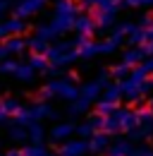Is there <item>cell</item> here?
<instances>
[{
	"label": "cell",
	"mask_w": 153,
	"mask_h": 156,
	"mask_svg": "<svg viewBox=\"0 0 153 156\" xmlns=\"http://www.w3.org/2000/svg\"><path fill=\"white\" fill-rule=\"evenodd\" d=\"M43 96H60V98H67V101H76L79 98V89H76L74 79H55L50 82L46 89H43Z\"/></svg>",
	"instance_id": "obj_1"
},
{
	"label": "cell",
	"mask_w": 153,
	"mask_h": 156,
	"mask_svg": "<svg viewBox=\"0 0 153 156\" xmlns=\"http://www.w3.org/2000/svg\"><path fill=\"white\" fill-rule=\"evenodd\" d=\"M24 29H26L24 20H19V17H12V20H7V22H2V24H0V36H2V39L19 36V34H24Z\"/></svg>",
	"instance_id": "obj_2"
},
{
	"label": "cell",
	"mask_w": 153,
	"mask_h": 156,
	"mask_svg": "<svg viewBox=\"0 0 153 156\" xmlns=\"http://www.w3.org/2000/svg\"><path fill=\"white\" fill-rule=\"evenodd\" d=\"M46 5V0H19L17 7H15V12H17L19 20H24V17H31V15H36L38 10Z\"/></svg>",
	"instance_id": "obj_3"
},
{
	"label": "cell",
	"mask_w": 153,
	"mask_h": 156,
	"mask_svg": "<svg viewBox=\"0 0 153 156\" xmlns=\"http://www.w3.org/2000/svg\"><path fill=\"white\" fill-rule=\"evenodd\" d=\"M89 151V142L86 139H72V142H65L60 154L62 156H84Z\"/></svg>",
	"instance_id": "obj_4"
},
{
	"label": "cell",
	"mask_w": 153,
	"mask_h": 156,
	"mask_svg": "<svg viewBox=\"0 0 153 156\" xmlns=\"http://www.w3.org/2000/svg\"><path fill=\"white\" fill-rule=\"evenodd\" d=\"M74 31L79 36H86V39H89V36L96 31V20L91 15H79L74 20Z\"/></svg>",
	"instance_id": "obj_5"
},
{
	"label": "cell",
	"mask_w": 153,
	"mask_h": 156,
	"mask_svg": "<svg viewBox=\"0 0 153 156\" xmlns=\"http://www.w3.org/2000/svg\"><path fill=\"white\" fill-rule=\"evenodd\" d=\"M91 17L96 20V29H108L115 24V12H105V10H93Z\"/></svg>",
	"instance_id": "obj_6"
},
{
	"label": "cell",
	"mask_w": 153,
	"mask_h": 156,
	"mask_svg": "<svg viewBox=\"0 0 153 156\" xmlns=\"http://www.w3.org/2000/svg\"><path fill=\"white\" fill-rule=\"evenodd\" d=\"M24 46H29V43L22 39V36H10V39L2 41V48H5V53H7V55L22 53V51H24Z\"/></svg>",
	"instance_id": "obj_7"
},
{
	"label": "cell",
	"mask_w": 153,
	"mask_h": 156,
	"mask_svg": "<svg viewBox=\"0 0 153 156\" xmlns=\"http://www.w3.org/2000/svg\"><path fill=\"white\" fill-rule=\"evenodd\" d=\"M76 127L72 125V122H60V125H55L53 130H50V137L55 139V142H62V139H67V137L74 132Z\"/></svg>",
	"instance_id": "obj_8"
},
{
	"label": "cell",
	"mask_w": 153,
	"mask_h": 156,
	"mask_svg": "<svg viewBox=\"0 0 153 156\" xmlns=\"http://www.w3.org/2000/svg\"><path fill=\"white\" fill-rule=\"evenodd\" d=\"M108 149V132H96L91 139H89V151H105Z\"/></svg>",
	"instance_id": "obj_9"
},
{
	"label": "cell",
	"mask_w": 153,
	"mask_h": 156,
	"mask_svg": "<svg viewBox=\"0 0 153 156\" xmlns=\"http://www.w3.org/2000/svg\"><path fill=\"white\" fill-rule=\"evenodd\" d=\"M146 60V53H144V48H139V46H134V48H129L127 53H124V58H122V62H127L129 67L132 65H139V62H144Z\"/></svg>",
	"instance_id": "obj_10"
},
{
	"label": "cell",
	"mask_w": 153,
	"mask_h": 156,
	"mask_svg": "<svg viewBox=\"0 0 153 156\" xmlns=\"http://www.w3.org/2000/svg\"><path fill=\"white\" fill-rule=\"evenodd\" d=\"M29 111H31V118H34V122H41V118L53 115L50 106H48V103H43V101H38V103H34V106H29Z\"/></svg>",
	"instance_id": "obj_11"
},
{
	"label": "cell",
	"mask_w": 153,
	"mask_h": 156,
	"mask_svg": "<svg viewBox=\"0 0 153 156\" xmlns=\"http://www.w3.org/2000/svg\"><path fill=\"white\" fill-rule=\"evenodd\" d=\"M127 41H129L132 46H144V43L148 41V34H146V27H136V24H134V29L129 31Z\"/></svg>",
	"instance_id": "obj_12"
},
{
	"label": "cell",
	"mask_w": 153,
	"mask_h": 156,
	"mask_svg": "<svg viewBox=\"0 0 153 156\" xmlns=\"http://www.w3.org/2000/svg\"><path fill=\"white\" fill-rule=\"evenodd\" d=\"M15 77L22 79V82H31V79L36 77V70H34L29 62H19L17 70H15Z\"/></svg>",
	"instance_id": "obj_13"
},
{
	"label": "cell",
	"mask_w": 153,
	"mask_h": 156,
	"mask_svg": "<svg viewBox=\"0 0 153 156\" xmlns=\"http://www.w3.org/2000/svg\"><path fill=\"white\" fill-rule=\"evenodd\" d=\"M76 10L74 0H55V15H76Z\"/></svg>",
	"instance_id": "obj_14"
},
{
	"label": "cell",
	"mask_w": 153,
	"mask_h": 156,
	"mask_svg": "<svg viewBox=\"0 0 153 156\" xmlns=\"http://www.w3.org/2000/svg\"><path fill=\"white\" fill-rule=\"evenodd\" d=\"M105 101H110V103H117L120 98H122V87L120 84H108L105 87Z\"/></svg>",
	"instance_id": "obj_15"
},
{
	"label": "cell",
	"mask_w": 153,
	"mask_h": 156,
	"mask_svg": "<svg viewBox=\"0 0 153 156\" xmlns=\"http://www.w3.org/2000/svg\"><path fill=\"white\" fill-rule=\"evenodd\" d=\"M29 46H31V51H34V53H41V55H46V53H48V48H50V46H48V41H43L41 36H31V39H29Z\"/></svg>",
	"instance_id": "obj_16"
},
{
	"label": "cell",
	"mask_w": 153,
	"mask_h": 156,
	"mask_svg": "<svg viewBox=\"0 0 153 156\" xmlns=\"http://www.w3.org/2000/svg\"><path fill=\"white\" fill-rule=\"evenodd\" d=\"M132 154V147H129V142H117L115 147L108 149V156H129Z\"/></svg>",
	"instance_id": "obj_17"
},
{
	"label": "cell",
	"mask_w": 153,
	"mask_h": 156,
	"mask_svg": "<svg viewBox=\"0 0 153 156\" xmlns=\"http://www.w3.org/2000/svg\"><path fill=\"white\" fill-rule=\"evenodd\" d=\"M29 65H31L34 70H48V67H50V60L46 58V55H41V53H34V55L29 58Z\"/></svg>",
	"instance_id": "obj_18"
},
{
	"label": "cell",
	"mask_w": 153,
	"mask_h": 156,
	"mask_svg": "<svg viewBox=\"0 0 153 156\" xmlns=\"http://www.w3.org/2000/svg\"><path fill=\"white\" fill-rule=\"evenodd\" d=\"M26 132H29V142H34V144H41V139H43V125H41V122H34V125H29V127H26Z\"/></svg>",
	"instance_id": "obj_19"
},
{
	"label": "cell",
	"mask_w": 153,
	"mask_h": 156,
	"mask_svg": "<svg viewBox=\"0 0 153 156\" xmlns=\"http://www.w3.org/2000/svg\"><path fill=\"white\" fill-rule=\"evenodd\" d=\"M129 72H132V67H129L127 62H120V65H115L113 70H110V75H113L115 79H122V82L129 77Z\"/></svg>",
	"instance_id": "obj_20"
},
{
	"label": "cell",
	"mask_w": 153,
	"mask_h": 156,
	"mask_svg": "<svg viewBox=\"0 0 153 156\" xmlns=\"http://www.w3.org/2000/svg\"><path fill=\"white\" fill-rule=\"evenodd\" d=\"M2 108L7 111V115H10V118H15L19 111H22V103L15 101V98H2Z\"/></svg>",
	"instance_id": "obj_21"
},
{
	"label": "cell",
	"mask_w": 153,
	"mask_h": 156,
	"mask_svg": "<svg viewBox=\"0 0 153 156\" xmlns=\"http://www.w3.org/2000/svg\"><path fill=\"white\" fill-rule=\"evenodd\" d=\"M122 5H124V0H103L96 10H105V12H115V15H117V10H120Z\"/></svg>",
	"instance_id": "obj_22"
},
{
	"label": "cell",
	"mask_w": 153,
	"mask_h": 156,
	"mask_svg": "<svg viewBox=\"0 0 153 156\" xmlns=\"http://www.w3.org/2000/svg\"><path fill=\"white\" fill-rule=\"evenodd\" d=\"M113 111H117V103H110V101H105V98L98 101V115H110Z\"/></svg>",
	"instance_id": "obj_23"
},
{
	"label": "cell",
	"mask_w": 153,
	"mask_h": 156,
	"mask_svg": "<svg viewBox=\"0 0 153 156\" xmlns=\"http://www.w3.org/2000/svg\"><path fill=\"white\" fill-rule=\"evenodd\" d=\"M22 151H24V156H48V151L43 149V144H31V147H26Z\"/></svg>",
	"instance_id": "obj_24"
},
{
	"label": "cell",
	"mask_w": 153,
	"mask_h": 156,
	"mask_svg": "<svg viewBox=\"0 0 153 156\" xmlns=\"http://www.w3.org/2000/svg\"><path fill=\"white\" fill-rule=\"evenodd\" d=\"M17 60H2V62H0V72H5V75H15V70H17Z\"/></svg>",
	"instance_id": "obj_25"
},
{
	"label": "cell",
	"mask_w": 153,
	"mask_h": 156,
	"mask_svg": "<svg viewBox=\"0 0 153 156\" xmlns=\"http://www.w3.org/2000/svg\"><path fill=\"white\" fill-rule=\"evenodd\" d=\"M76 132H79L81 137H89V139H91V137L96 135V127L91 125V122H89V120H86L84 125H79V127H76Z\"/></svg>",
	"instance_id": "obj_26"
},
{
	"label": "cell",
	"mask_w": 153,
	"mask_h": 156,
	"mask_svg": "<svg viewBox=\"0 0 153 156\" xmlns=\"http://www.w3.org/2000/svg\"><path fill=\"white\" fill-rule=\"evenodd\" d=\"M10 137H12V139H29V132H26V127L17 125V127L10 130Z\"/></svg>",
	"instance_id": "obj_27"
},
{
	"label": "cell",
	"mask_w": 153,
	"mask_h": 156,
	"mask_svg": "<svg viewBox=\"0 0 153 156\" xmlns=\"http://www.w3.org/2000/svg\"><path fill=\"white\" fill-rule=\"evenodd\" d=\"M127 7H153V0H124Z\"/></svg>",
	"instance_id": "obj_28"
},
{
	"label": "cell",
	"mask_w": 153,
	"mask_h": 156,
	"mask_svg": "<svg viewBox=\"0 0 153 156\" xmlns=\"http://www.w3.org/2000/svg\"><path fill=\"white\" fill-rule=\"evenodd\" d=\"M139 67H141V70H144L146 75H153V55H148V58L144 60V62H141Z\"/></svg>",
	"instance_id": "obj_29"
},
{
	"label": "cell",
	"mask_w": 153,
	"mask_h": 156,
	"mask_svg": "<svg viewBox=\"0 0 153 156\" xmlns=\"http://www.w3.org/2000/svg\"><path fill=\"white\" fill-rule=\"evenodd\" d=\"M100 2H103V0H81V5H84V7H89L91 12H93V10L100 5Z\"/></svg>",
	"instance_id": "obj_30"
},
{
	"label": "cell",
	"mask_w": 153,
	"mask_h": 156,
	"mask_svg": "<svg viewBox=\"0 0 153 156\" xmlns=\"http://www.w3.org/2000/svg\"><path fill=\"white\" fill-rule=\"evenodd\" d=\"M10 120V115H7V111L2 108V101H0V122H7Z\"/></svg>",
	"instance_id": "obj_31"
},
{
	"label": "cell",
	"mask_w": 153,
	"mask_h": 156,
	"mask_svg": "<svg viewBox=\"0 0 153 156\" xmlns=\"http://www.w3.org/2000/svg\"><path fill=\"white\" fill-rule=\"evenodd\" d=\"M7 7H10V0H0V15H2Z\"/></svg>",
	"instance_id": "obj_32"
},
{
	"label": "cell",
	"mask_w": 153,
	"mask_h": 156,
	"mask_svg": "<svg viewBox=\"0 0 153 156\" xmlns=\"http://www.w3.org/2000/svg\"><path fill=\"white\" fill-rule=\"evenodd\" d=\"M146 34H148V41H153V22L146 27ZM148 41H146V43H148Z\"/></svg>",
	"instance_id": "obj_33"
},
{
	"label": "cell",
	"mask_w": 153,
	"mask_h": 156,
	"mask_svg": "<svg viewBox=\"0 0 153 156\" xmlns=\"http://www.w3.org/2000/svg\"><path fill=\"white\" fill-rule=\"evenodd\" d=\"M5 156H24V151L22 149H12V151H7Z\"/></svg>",
	"instance_id": "obj_34"
},
{
	"label": "cell",
	"mask_w": 153,
	"mask_h": 156,
	"mask_svg": "<svg viewBox=\"0 0 153 156\" xmlns=\"http://www.w3.org/2000/svg\"><path fill=\"white\" fill-rule=\"evenodd\" d=\"M146 156H153V151H148V154H146Z\"/></svg>",
	"instance_id": "obj_35"
},
{
	"label": "cell",
	"mask_w": 153,
	"mask_h": 156,
	"mask_svg": "<svg viewBox=\"0 0 153 156\" xmlns=\"http://www.w3.org/2000/svg\"><path fill=\"white\" fill-rule=\"evenodd\" d=\"M151 111H153V98H151Z\"/></svg>",
	"instance_id": "obj_36"
},
{
	"label": "cell",
	"mask_w": 153,
	"mask_h": 156,
	"mask_svg": "<svg viewBox=\"0 0 153 156\" xmlns=\"http://www.w3.org/2000/svg\"><path fill=\"white\" fill-rule=\"evenodd\" d=\"M48 156H53V154H48Z\"/></svg>",
	"instance_id": "obj_37"
},
{
	"label": "cell",
	"mask_w": 153,
	"mask_h": 156,
	"mask_svg": "<svg viewBox=\"0 0 153 156\" xmlns=\"http://www.w3.org/2000/svg\"><path fill=\"white\" fill-rule=\"evenodd\" d=\"M0 39H2V36H0Z\"/></svg>",
	"instance_id": "obj_38"
}]
</instances>
